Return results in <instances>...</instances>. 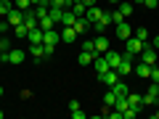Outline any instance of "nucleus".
Masks as SVG:
<instances>
[{"instance_id":"12","label":"nucleus","mask_w":159,"mask_h":119,"mask_svg":"<svg viewBox=\"0 0 159 119\" xmlns=\"http://www.w3.org/2000/svg\"><path fill=\"white\" fill-rule=\"evenodd\" d=\"M93 45H96V53H106V51H109V37L101 32L96 40H93Z\"/></svg>"},{"instance_id":"35","label":"nucleus","mask_w":159,"mask_h":119,"mask_svg":"<svg viewBox=\"0 0 159 119\" xmlns=\"http://www.w3.org/2000/svg\"><path fill=\"white\" fill-rule=\"evenodd\" d=\"M82 51H93V53H96V45H93V40H85V42H82Z\"/></svg>"},{"instance_id":"47","label":"nucleus","mask_w":159,"mask_h":119,"mask_svg":"<svg viewBox=\"0 0 159 119\" xmlns=\"http://www.w3.org/2000/svg\"><path fill=\"white\" fill-rule=\"evenodd\" d=\"M0 119H3V111H0Z\"/></svg>"},{"instance_id":"31","label":"nucleus","mask_w":159,"mask_h":119,"mask_svg":"<svg viewBox=\"0 0 159 119\" xmlns=\"http://www.w3.org/2000/svg\"><path fill=\"white\" fill-rule=\"evenodd\" d=\"M13 8V3L11 0H0V16H8V11Z\"/></svg>"},{"instance_id":"22","label":"nucleus","mask_w":159,"mask_h":119,"mask_svg":"<svg viewBox=\"0 0 159 119\" xmlns=\"http://www.w3.org/2000/svg\"><path fill=\"white\" fill-rule=\"evenodd\" d=\"M85 16L90 19V24H93V21H98V19L103 16V8H101V6H90V8H88V13H85Z\"/></svg>"},{"instance_id":"4","label":"nucleus","mask_w":159,"mask_h":119,"mask_svg":"<svg viewBox=\"0 0 159 119\" xmlns=\"http://www.w3.org/2000/svg\"><path fill=\"white\" fill-rule=\"evenodd\" d=\"M114 34H117L122 42H125L127 37H133V27L127 24V19H125V21H119V24H114Z\"/></svg>"},{"instance_id":"21","label":"nucleus","mask_w":159,"mask_h":119,"mask_svg":"<svg viewBox=\"0 0 159 119\" xmlns=\"http://www.w3.org/2000/svg\"><path fill=\"white\" fill-rule=\"evenodd\" d=\"M74 21H77V13H74L72 8H66V11H64V16H61V27H72Z\"/></svg>"},{"instance_id":"42","label":"nucleus","mask_w":159,"mask_h":119,"mask_svg":"<svg viewBox=\"0 0 159 119\" xmlns=\"http://www.w3.org/2000/svg\"><path fill=\"white\" fill-rule=\"evenodd\" d=\"M154 119H159V108H157V111H154Z\"/></svg>"},{"instance_id":"3","label":"nucleus","mask_w":159,"mask_h":119,"mask_svg":"<svg viewBox=\"0 0 159 119\" xmlns=\"http://www.w3.org/2000/svg\"><path fill=\"white\" fill-rule=\"evenodd\" d=\"M117 72H119V77H125V74H130L133 72V53H122V58H119V66H117Z\"/></svg>"},{"instance_id":"37","label":"nucleus","mask_w":159,"mask_h":119,"mask_svg":"<svg viewBox=\"0 0 159 119\" xmlns=\"http://www.w3.org/2000/svg\"><path fill=\"white\" fill-rule=\"evenodd\" d=\"M143 6H146V8H157L159 0H143Z\"/></svg>"},{"instance_id":"10","label":"nucleus","mask_w":159,"mask_h":119,"mask_svg":"<svg viewBox=\"0 0 159 119\" xmlns=\"http://www.w3.org/2000/svg\"><path fill=\"white\" fill-rule=\"evenodd\" d=\"M8 24H11V27H19V24H24V11H19L16 6L11 8V11H8Z\"/></svg>"},{"instance_id":"29","label":"nucleus","mask_w":159,"mask_h":119,"mask_svg":"<svg viewBox=\"0 0 159 119\" xmlns=\"http://www.w3.org/2000/svg\"><path fill=\"white\" fill-rule=\"evenodd\" d=\"M114 101H117V93H114V90H106V95H103L106 108H114Z\"/></svg>"},{"instance_id":"36","label":"nucleus","mask_w":159,"mask_h":119,"mask_svg":"<svg viewBox=\"0 0 159 119\" xmlns=\"http://www.w3.org/2000/svg\"><path fill=\"white\" fill-rule=\"evenodd\" d=\"M69 111H80V101H77V98L69 101Z\"/></svg>"},{"instance_id":"16","label":"nucleus","mask_w":159,"mask_h":119,"mask_svg":"<svg viewBox=\"0 0 159 119\" xmlns=\"http://www.w3.org/2000/svg\"><path fill=\"white\" fill-rule=\"evenodd\" d=\"M27 42H32V45H34V42H43V29H40V27H32V29L27 32Z\"/></svg>"},{"instance_id":"39","label":"nucleus","mask_w":159,"mask_h":119,"mask_svg":"<svg viewBox=\"0 0 159 119\" xmlns=\"http://www.w3.org/2000/svg\"><path fill=\"white\" fill-rule=\"evenodd\" d=\"M151 45H154V48H159V34H154V40H151Z\"/></svg>"},{"instance_id":"38","label":"nucleus","mask_w":159,"mask_h":119,"mask_svg":"<svg viewBox=\"0 0 159 119\" xmlns=\"http://www.w3.org/2000/svg\"><path fill=\"white\" fill-rule=\"evenodd\" d=\"M82 3H85L88 8H90V6H98V0H82Z\"/></svg>"},{"instance_id":"40","label":"nucleus","mask_w":159,"mask_h":119,"mask_svg":"<svg viewBox=\"0 0 159 119\" xmlns=\"http://www.w3.org/2000/svg\"><path fill=\"white\" fill-rule=\"evenodd\" d=\"M29 3H32V6H40V3H45V0H29Z\"/></svg>"},{"instance_id":"15","label":"nucleus","mask_w":159,"mask_h":119,"mask_svg":"<svg viewBox=\"0 0 159 119\" xmlns=\"http://www.w3.org/2000/svg\"><path fill=\"white\" fill-rule=\"evenodd\" d=\"M93 66H96V72H98V74H103L106 69H111V66H109V61L103 58V53H98V56L93 58Z\"/></svg>"},{"instance_id":"46","label":"nucleus","mask_w":159,"mask_h":119,"mask_svg":"<svg viewBox=\"0 0 159 119\" xmlns=\"http://www.w3.org/2000/svg\"><path fill=\"white\" fill-rule=\"evenodd\" d=\"M3 37H6V34H3V32H0V40H3Z\"/></svg>"},{"instance_id":"2","label":"nucleus","mask_w":159,"mask_h":119,"mask_svg":"<svg viewBox=\"0 0 159 119\" xmlns=\"http://www.w3.org/2000/svg\"><path fill=\"white\" fill-rule=\"evenodd\" d=\"M24 58H27V53L21 51V48H11V51L6 53V58H3V64H24Z\"/></svg>"},{"instance_id":"13","label":"nucleus","mask_w":159,"mask_h":119,"mask_svg":"<svg viewBox=\"0 0 159 119\" xmlns=\"http://www.w3.org/2000/svg\"><path fill=\"white\" fill-rule=\"evenodd\" d=\"M24 27L27 29L37 27V13H34V8H27V11H24Z\"/></svg>"},{"instance_id":"23","label":"nucleus","mask_w":159,"mask_h":119,"mask_svg":"<svg viewBox=\"0 0 159 119\" xmlns=\"http://www.w3.org/2000/svg\"><path fill=\"white\" fill-rule=\"evenodd\" d=\"M72 11L77 13V19H80V16H85V13H88V6L82 3V0H72Z\"/></svg>"},{"instance_id":"34","label":"nucleus","mask_w":159,"mask_h":119,"mask_svg":"<svg viewBox=\"0 0 159 119\" xmlns=\"http://www.w3.org/2000/svg\"><path fill=\"white\" fill-rule=\"evenodd\" d=\"M119 21H125V16L119 11H111V24H119Z\"/></svg>"},{"instance_id":"5","label":"nucleus","mask_w":159,"mask_h":119,"mask_svg":"<svg viewBox=\"0 0 159 119\" xmlns=\"http://www.w3.org/2000/svg\"><path fill=\"white\" fill-rule=\"evenodd\" d=\"M98 79H101V85L111 87V85H117V82H119V72H117V69H106L103 74H98Z\"/></svg>"},{"instance_id":"9","label":"nucleus","mask_w":159,"mask_h":119,"mask_svg":"<svg viewBox=\"0 0 159 119\" xmlns=\"http://www.w3.org/2000/svg\"><path fill=\"white\" fill-rule=\"evenodd\" d=\"M125 51L133 53V56H138V53L143 51V42H141L138 37H127V40H125Z\"/></svg>"},{"instance_id":"19","label":"nucleus","mask_w":159,"mask_h":119,"mask_svg":"<svg viewBox=\"0 0 159 119\" xmlns=\"http://www.w3.org/2000/svg\"><path fill=\"white\" fill-rule=\"evenodd\" d=\"M74 40H77L74 27H61V42H74Z\"/></svg>"},{"instance_id":"44","label":"nucleus","mask_w":159,"mask_h":119,"mask_svg":"<svg viewBox=\"0 0 159 119\" xmlns=\"http://www.w3.org/2000/svg\"><path fill=\"white\" fill-rule=\"evenodd\" d=\"M135 6H143V0H135Z\"/></svg>"},{"instance_id":"20","label":"nucleus","mask_w":159,"mask_h":119,"mask_svg":"<svg viewBox=\"0 0 159 119\" xmlns=\"http://www.w3.org/2000/svg\"><path fill=\"white\" fill-rule=\"evenodd\" d=\"M96 56L98 53H93V51H80V66H90Z\"/></svg>"},{"instance_id":"7","label":"nucleus","mask_w":159,"mask_h":119,"mask_svg":"<svg viewBox=\"0 0 159 119\" xmlns=\"http://www.w3.org/2000/svg\"><path fill=\"white\" fill-rule=\"evenodd\" d=\"M29 56L34 58V61H45L48 58V53H45V45H43V42H29Z\"/></svg>"},{"instance_id":"1","label":"nucleus","mask_w":159,"mask_h":119,"mask_svg":"<svg viewBox=\"0 0 159 119\" xmlns=\"http://www.w3.org/2000/svg\"><path fill=\"white\" fill-rule=\"evenodd\" d=\"M58 40H61V32H58V29H48V32H43V45H45V53H48V56L56 51Z\"/></svg>"},{"instance_id":"11","label":"nucleus","mask_w":159,"mask_h":119,"mask_svg":"<svg viewBox=\"0 0 159 119\" xmlns=\"http://www.w3.org/2000/svg\"><path fill=\"white\" fill-rule=\"evenodd\" d=\"M72 27H74V32H77V34H82V32H88V29H90L93 24H90V19H88V16H80L77 21L72 24Z\"/></svg>"},{"instance_id":"17","label":"nucleus","mask_w":159,"mask_h":119,"mask_svg":"<svg viewBox=\"0 0 159 119\" xmlns=\"http://www.w3.org/2000/svg\"><path fill=\"white\" fill-rule=\"evenodd\" d=\"M127 103L138 111H143V95H138V93H127Z\"/></svg>"},{"instance_id":"27","label":"nucleus","mask_w":159,"mask_h":119,"mask_svg":"<svg viewBox=\"0 0 159 119\" xmlns=\"http://www.w3.org/2000/svg\"><path fill=\"white\" fill-rule=\"evenodd\" d=\"M133 37H138L141 42H146V40H148V29L146 27H135V29H133Z\"/></svg>"},{"instance_id":"14","label":"nucleus","mask_w":159,"mask_h":119,"mask_svg":"<svg viewBox=\"0 0 159 119\" xmlns=\"http://www.w3.org/2000/svg\"><path fill=\"white\" fill-rule=\"evenodd\" d=\"M103 58L109 61V66H111V69H117V66H119V58H122V53H117V51H111V48H109V51L103 53Z\"/></svg>"},{"instance_id":"6","label":"nucleus","mask_w":159,"mask_h":119,"mask_svg":"<svg viewBox=\"0 0 159 119\" xmlns=\"http://www.w3.org/2000/svg\"><path fill=\"white\" fill-rule=\"evenodd\" d=\"M141 61H143V64H148V66H154V64H157V48H154V45H146V42H143Z\"/></svg>"},{"instance_id":"18","label":"nucleus","mask_w":159,"mask_h":119,"mask_svg":"<svg viewBox=\"0 0 159 119\" xmlns=\"http://www.w3.org/2000/svg\"><path fill=\"white\" fill-rule=\"evenodd\" d=\"M133 72H135V74H138L141 79H148V74H151V66L141 61V64H135V66H133Z\"/></svg>"},{"instance_id":"8","label":"nucleus","mask_w":159,"mask_h":119,"mask_svg":"<svg viewBox=\"0 0 159 119\" xmlns=\"http://www.w3.org/2000/svg\"><path fill=\"white\" fill-rule=\"evenodd\" d=\"M106 27H114V24H111V13H109V11H103V16L98 19V21H93V27H90V29H96V32L101 34Z\"/></svg>"},{"instance_id":"33","label":"nucleus","mask_w":159,"mask_h":119,"mask_svg":"<svg viewBox=\"0 0 159 119\" xmlns=\"http://www.w3.org/2000/svg\"><path fill=\"white\" fill-rule=\"evenodd\" d=\"M148 79H151V82H159V69H157V64L151 66V74H148Z\"/></svg>"},{"instance_id":"41","label":"nucleus","mask_w":159,"mask_h":119,"mask_svg":"<svg viewBox=\"0 0 159 119\" xmlns=\"http://www.w3.org/2000/svg\"><path fill=\"white\" fill-rule=\"evenodd\" d=\"M3 58H6V51H3V48H0V61H3Z\"/></svg>"},{"instance_id":"28","label":"nucleus","mask_w":159,"mask_h":119,"mask_svg":"<svg viewBox=\"0 0 159 119\" xmlns=\"http://www.w3.org/2000/svg\"><path fill=\"white\" fill-rule=\"evenodd\" d=\"M111 90L117 93V98H119V95H127V93H130V87H127L125 82H117V85H111Z\"/></svg>"},{"instance_id":"26","label":"nucleus","mask_w":159,"mask_h":119,"mask_svg":"<svg viewBox=\"0 0 159 119\" xmlns=\"http://www.w3.org/2000/svg\"><path fill=\"white\" fill-rule=\"evenodd\" d=\"M48 16L56 21V27L61 24V16H64V8H56V6H51V11H48Z\"/></svg>"},{"instance_id":"45","label":"nucleus","mask_w":159,"mask_h":119,"mask_svg":"<svg viewBox=\"0 0 159 119\" xmlns=\"http://www.w3.org/2000/svg\"><path fill=\"white\" fill-rule=\"evenodd\" d=\"M0 95H3V85H0Z\"/></svg>"},{"instance_id":"32","label":"nucleus","mask_w":159,"mask_h":119,"mask_svg":"<svg viewBox=\"0 0 159 119\" xmlns=\"http://www.w3.org/2000/svg\"><path fill=\"white\" fill-rule=\"evenodd\" d=\"M13 6H16L19 11H27V8H32V3H29V0H16Z\"/></svg>"},{"instance_id":"25","label":"nucleus","mask_w":159,"mask_h":119,"mask_svg":"<svg viewBox=\"0 0 159 119\" xmlns=\"http://www.w3.org/2000/svg\"><path fill=\"white\" fill-rule=\"evenodd\" d=\"M37 27L43 29V32H48V29H56V21H53L51 16H45V19H40V21H37Z\"/></svg>"},{"instance_id":"24","label":"nucleus","mask_w":159,"mask_h":119,"mask_svg":"<svg viewBox=\"0 0 159 119\" xmlns=\"http://www.w3.org/2000/svg\"><path fill=\"white\" fill-rule=\"evenodd\" d=\"M117 11L122 13L125 19H130V16H133V6H130V3H125V0H122V3H117Z\"/></svg>"},{"instance_id":"43","label":"nucleus","mask_w":159,"mask_h":119,"mask_svg":"<svg viewBox=\"0 0 159 119\" xmlns=\"http://www.w3.org/2000/svg\"><path fill=\"white\" fill-rule=\"evenodd\" d=\"M109 3H114V6H117V3H122V0H109Z\"/></svg>"},{"instance_id":"30","label":"nucleus","mask_w":159,"mask_h":119,"mask_svg":"<svg viewBox=\"0 0 159 119\" xmlns=\"http://www.w3.org/2000/svg\"><path fill=\"white\" fill-rule=\"evenodd\" d=\"M11 29L16 32V37H19V40H27V32H29V29L24 27V24H19V27H11Z\"/></svg>"}]
</instances>
